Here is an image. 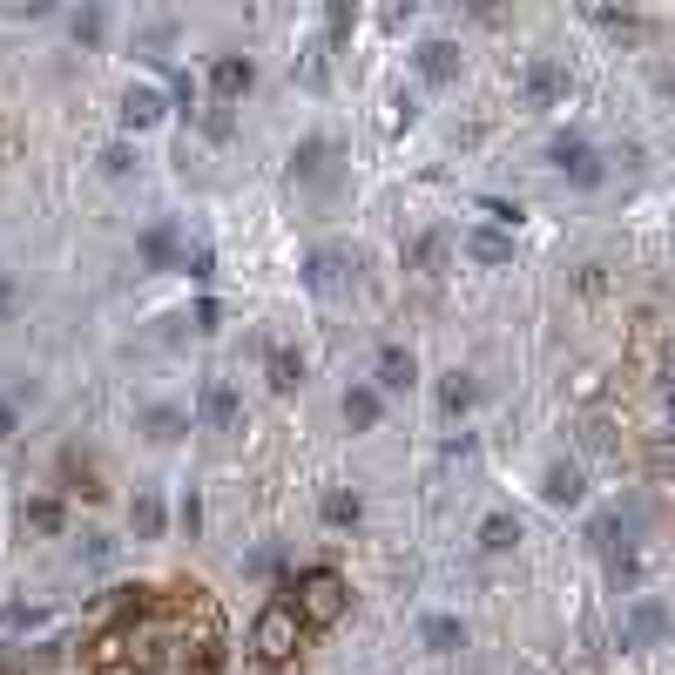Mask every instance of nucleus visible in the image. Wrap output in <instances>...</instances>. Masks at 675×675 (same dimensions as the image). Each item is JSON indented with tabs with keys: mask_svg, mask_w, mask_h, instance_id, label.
Wrapping results in <instances>:
<instances>
[{
	"mask_svg": "<svg viewBox=\"0 0 675 675\" xmlns=\"http://www.w3.org/2000/svg\"><path fill=\"white\" fill-rule=\"evenodd\" d=\"M291 608L304 615V628H331L338 615L352 608V587H345V574L311 567V574H298V602H291Z\"/></svg>",
	"mask_w": 675,
	"mask_h": 675,
	"instance_id": "1",
	"label": "nucleus"
},
{
	"mask_svg": "<svg viewBox=\"0 0 675 675\" xmlns=\"http://www.w3.org/2000/svg\"><path fill=\"white\" fill-rule=\"evenodd\" d=\"M298 635H304V615H298L291 602H271V608L258 615V628H250V648H258L264 662H291V655H298Z\"/></svg>",
	"mask_w": 675,
	"mask_h": 675,
	"instance_id": "2",
	"label": "nucleus"
},
{
	"mask_svg": "<svg viewBox=\"0 0 675 675\" xmlns=\"http://www.w3.org/2000/svg\"><path fill=\"white\" fill-rule=\"evenodd\" d=\"M547 155L561 162V177H567L574 190H595V183L608 177V169H602V155H595V149H587L581 135H554V149H547Z\"/></svg>",
	"mask_w": 675,
	"mask_h": 675,
	"instance_id": "3",
	"label": "nucleus"
},
{
	"mask_svg": "<svg viewBox=\"0 0 675 675\" xmlns=\"http://www.w3.org/2000/svg\"><path fill=\"white\" fill-rule=\"evenodd\" d=\"M521 95H527L534 109H554V102L567 95V68H561V61H527V68H521Z\"/></svg>",
	"mask_w": 675,
	"mask_h": 675,
	"instance_id": "4",
	"label": "nucleus"
},
{
	"mask_svg": "<svg viewBox=\"0 0 675 675\" xmlns=\"http://www.w3.org/2000/svg\"><path fill=\"white\" fill-rule=\"evenodd\" d=\"M291 177H298V183H331V177H338V142H324V135L298 142V155H291Z\"/></svg>",
	"mask_w": 675,
	"mask_h": 675,
	"instance_id": "5",
	"label": "nucleus"
},
{
	"mask_svg": "<svg viewBox=\"0 0 675 675\" xmlns=\"http://www.w3.org/2000/svg\"><path fill=\"white\" fill-rule=\"evenodd\" d=\"M250 81H258V68H250V54H223L216 68H210V89H216V102L230 109L236 95H250Z\"/></svg>",
	"mask_w": 675,
	"mask_h": 675,
	"instance_id": "6",
	"label": "nucleus"
},
{
	"mask_svg": "<svg viewBox=\"0 0 675 675\" xmlns=\"http://www.w3.org/2000/svg\"><path fill=\"white\" fill-rule=\"evenodd\" d=\"M203 419H210V426H216V433H230V426H243V405H236V392H230L223 379H210V385H203Z\"/></svg>",
	"mask_w": 675,
	"mask_h": 675,
	"instance_id": "7",
	"label": "nucleus"
},
{
	"mask_svg": "<svg viewBox=\"0 0 675 675\" xmlns=\"http://www.w3.org/2000/svg\"><path fill=\"white\" fill-rule=\"evenodd\" d=\"M162 115H169V102H162L155 89H129V95H122V129H155Z\"/></svg>",
	"mask_w": 675,
	"mask_h": 675,
	"instance_id": "8",
	"label": "nucleus"
},
{
	"mask_svg": "<svg viewBox=\"0 0 675 675\" xmlns=\"http://www.w3.org/2000/svg\"><path fill=\"white\" fill-rule=\"evenodd\" d=\"M264 379H271V392H284V399H291V392L304 385V359H298V352H284V345H271V352H264Z\"/></svg>",
	"mask_w": 675,
	"mask_h": 675,
	"instance_id": "9",
	"label": "nucleus"
},
{
	"mask_svg": "<svg viewBox=\"0 0 675 675\" xmlns=\"http://www.w3.org/2000/svg\"><path fill=\"white\" fill-rule=\"evenodd\" d=\"M412 379H419V359L399 352V345H385L379 352V392H412Z\"/></svg>",
	"mask_w": 675,
	"mask_h": 675,
	"instance_id": "10",
	"label": "nucleus"
},
{
	"mask_svg": "<svg viewBox=\"0 0 675 675\" xmlns=\"http://www.w3.org/2000/svg\"><path fill=\"white\" fill-rule=\"evenodd\" d=\"M581 493H587L581 466H567V460H561V466H547V480H541V500H547V506H574Z\"/></svg>",
	"mask_w": 675,
	"mask_h": 675,
	"instance_id": "11",
	"label": "nucleus"
},
{
	"mask_svg": "<svg viewBox=\"0 0 675 675\" xmlns=\"http://www.w3.org/2000/svg\"><path fill=\"white\" fill-rule=\"evenodd\" d=\"M662 635H668V608H662V602H635L622 642H662Z\"/></svg>",
	"mask_w": 675,
	"mask_h": 675,
	"instance_id": "12",
	"label": "nucleus"
},
{
	"mask_svg": "<svg viewBox=\"0 0 675 675\" xmlns=\"http://www.w3.org/2000/svg\"><path fill=\"white\" fill-rule=\"evenodd\" d=\"M304 278H311V291H338L352 278V258H345V250H318V258L304 264Z\"/></svg>",
	"mask_w": 675,
	"mask_h": 675,
	"instance_id": "13",
	"label": "nucleus"
},
{
	"mask_svg": "<svg viewBox=\"0 0 675 675\" xmlns=\"http://www.w3.org/2000/svg\"><path fill=\"white\" fill-rule=\"evenodd\" d=\"M142 264L149 271H177V230H169V223H149L142 230Z\"/></svg>",
	"mask_w": 675,
	"mask_h": 675,
	"instance_id": "14",
	"label": "nucleus"
},
{
	"mask_svg": "<svg viewBox=\"0 0 675 675\" xmlns=\"http://www.w3.org/2000/svg\"><path fill=\"white\" fill-rule=\"evenodd\" d=\"M466 258H473V264H514V236H500V230H473V236H466Z\"/></svg>",
	"mask_w": 675,
	"mask_h": 675,
	"instance_id": "15",
	"label": "nucleus"
},
{
	"mask_svg": "<svg viewBox=\"0 0 675 675\" xmlns=\"http://www.w3.org/2000/svg\"><path fill=\"white\" fill-rule=\"evenodd\" d=\"M419 74H426V81H453L460 74V48L453 41H426V48H419Z\"/></svg>",
	"mask_w": 675,
	"mask_h": 675,
	"instance_id": "16",
	"label": "nucleus"
},
{
	"mask_svg": "<svg viewBox=\"0 0 675 675\" xmlns=\"http://www.w3.org/2000/svg\"><path fill=\"white\" fill-rule=\"evenodd\" d=\"M514 541H521V521L514 514H486L480 521V547L486 554H514Z\"/></svg>",
	"mask_w": 675,
	"mask_h": 675,
	"instance_id": "17",
	"label": "nucleus"
},
{
	"mask_svg": "<svg viewBox=\"0 0 675 675\" xmlns=\"http://www.w3.org/2000/svg\"><path fill=\"white\" fill-rule=\"evenodd\" d=\"M379 412H385V405H379V385H352V392H345V419H352L359 433L379 426Z\"/></svg>",
	"mask_w": 675,
	"mask_h": 675,
	"instance_id": "18",
	"label": "nucleus"
},
{
	"mask_svg": "<svg viewBox=\"0 0 675 675\" xmlns=\"http://www.w3.org/2000/svg\"><path fill=\"white\" fill-rule=\"evenodd\" d=\"M419 642H426L433 655H453V648H466V628H460L453 615H433L426 628H419Z\"/></svg>",
	"mask_w": 675,
	"mask_h": 675,
	"instance_id": "19",
	"label": "nucleus"
},
{
	"mask_svg": "<svg viewBox=\"0 0 675 675\" xmlns=\"http://www.w3.org/2000/svg\"><path fill=\"white\" fill-rule=\"evenodd\" d=\"M129 527H135L142 541H155V534H162V500H155V493H135V506H129Z\"/></svg>",
	"mask_w": 675,
	"mask_h": 675,
	"instance_id": "20",
	"label": "nucleus"
},
{
	"mask_svg": "<svg viewBox=\"0 0 675 675\" xmlns=\"http://www.w3.org/2000/svg\"><path fill=\"white\" fill-rule=\"evenodd\" d=\"M142 426H149V440H162V446H169V440H183V426H190V419H183L177 405H155V412L142 419Z\"/></svg>",
	"mask_w": 675,
	"mask_h": 675,
	"instance_id": "21",
	"label": "nucleus"
},
{
	"mask_svg": "<svg viewBox=\"0 0 675 675\" xmlns=\"http://www.w3.org/2000/svg\"><path fill=\"white\" fill-rule=\"evenodd\" d=\"M359 514H365L359 493H324V521L331 527H359Z\"/></svg>",
	"mask_w": 675,
	"mask_h": 675,
	"instance_id": "22",
	"label": "nucleus"
},
{
	"mask_svg": "<svg viewBox=\"0 0 675 675\" xmlns=\"http://www.w3.org/2000/svg\"><path fill=\"white\" fill-rule=\"evenodd\" d=\"M587 21H595V28H608V34H628V41H642V21H635V14H615V8H587Z\"/></svg>",
	"mask_w": 675,
	"mask_h": 675,
	"instance_id": "23",
	"label": "nucleus"
},
{
	"mask_svg": "<svg viewBox=\"0 0 675 675\" xmlns=\"http://www.w3.org/2000/svg\"><path fill=\"white\" fill-rule=\"evenodd\" d=\"M440 405H446V412H453V419H460V412H466V405H473V379H466V372H453V379H446V385H440Z\"/></svg>",
	"mask_w": 675,
	"mask_h": 675,
	"instance_id": "24",
	"label": "nucleus"
},
{
	"mask_svg": "<svg viewBox=\"0 0 675 675\" xmlns=\"http://www.w3.org/2000/svg\"><path fill=\"white\" fill-rule=\"evenodd\" d=\"M608 581H615V587H635V581H642V561H635V547L608 554Z\"/></svg>",
	"mask_w": 675,
	"mask_h": 675,
	"instance_id": "25",
	"label": "nucleus"
},
{
	"mask_svg": "<svg viewBox=\"0 0 675 675\" xmlns=\"http://www.w3.org/2000/svg\"><path fill=\"white\" fill-rule=\"evenodd\" d=\"M28 527L54 534V527H61V500H28Z\"/></svg>",
	"mask_w": 675,
	"mask_h": 675,
	"instance_id": "26",
	"label": "nucleus"
},
{
	"mask_svg": "<svg viewBox=\"0 0 675 675\" xmlns=\"http://www.w3.org/2000/svg\"><path fill=\"white\" fill-rule=\"evenodd\" d=\"M324 28H331V41H345V34L359 28V8H345V0H338V8L324 14Z\"/></svg>",
	"mask_w": 675,
	"mask_h": 675,
	"instance_id": "27",
	"label": "nucleus"
},
{
	"mask_svg": "<svg viewBox=\"0 0 675 675\" xmlns=\"http://www.w3.org/2000/svg\"><path fill=\"white\" fill-rule=\"evenodd\" d=\"M74 41H102V14H95V8L74 14Z\"/></svg>",
	"mask_w": 675,
	"mask_h": 675,
	"instance_id": "28",
	"label": "nucleus"
},
{
	"mask_svg": "<svg viewBox=\"0 0 675 675\" xmlns=\"http://www.w3.org/2000/svg\"><path fill=\"white\" fill-rule=\"evenodd\" d=\"M102 169H109V177H129V169H135V162H129V149L115 142V149H102Z\"/></svg>",
	"mask_w": 675,
	"mask_h": 675,
	"instance_id": "29",
	"label": "nucleus"
},
{
	"mask_svg": "<svg viewBox=\"0 0 675 675\" xmlns=\"http://www.w3.org/2000/svg\"><path fill=\"white\" fill-rule=\"evenodd\" d=\"M183 271H190V278H197V284H203V278H210V271H216V258H210V250H190V258H183Z\"/></svg>",
	"mask_w": 675,
	"mask_h": 675,
	"instance_id": "30",
	"label": "nucleus"
},
{
	"mask_svg": "<svg viewBox=\"0 0 675 675\" xmlns=\"http://www.w3.org/2000/svg\"><path fill=\"white\" fill-rule=\"evenodd\" d=\"M14 304H21V291H14V278L0 271V318H14Z\"/></svg>",
	"mask_w": 675,
	"mask_h": 675,
	"instance_id": "31",
	"label": "nucleus"
},
{
	"mask_svg": "<svg viewBox=\"0 0 675 675\" xmlns=\"http://www.w3.org/2000/svg\"><path fill=\"white\" fill-rule=\"evenodd\" d=\"M203 129H210V135H216V142H223V135H230V109H223V102H216V109H210V115H203Z\"/></svg>",
	"mask_w": 675,
	"mask_h": 675,
	"instance_id": "32",
	"label": "nucleus"
},
{
	"mask_svg": "<svg viewBox=\"0 0 675 675\" xmlns=\"http://www.w3.org/2000/svg\"><path fill=\"white\" fill-rule=\"evenodd\" d=\"M216 318H223V311H216V298H203V304H197V331H216Z\"/></svg>",
	"mask_w": 675,
	"mask_h": 675,
	"instance_id": "33",
	"label": "nucleus"
},
{
	"mask_svg": "<svg viewBox=\"0 0 675 675\" xmlns=\"http://www.w3.org/2000/svg\"><path fill=\"white\" fill-rule=\"evenodd\" d=\"M0 440H14V405L0 399Z\"/></svg>",
	"mask_w": 675,
	"mask_h": 675,
	"instance_id": "34",
	"label": "nucleus"
},
{
	"mask_svg": "<svg viewBox=\"0 0 675 675\" xmlns=\"http://www.w3.org/2000/svg\"><path fill=\"white\" fill-rule=\"evenodd\" d=\"M0 668H8V662H0Z\"/></svg>",
	"mask_w": 675,
	"mask_h": 675,
	"instance_id": "35",
	"label": "nucleus"
}]
</instances>
